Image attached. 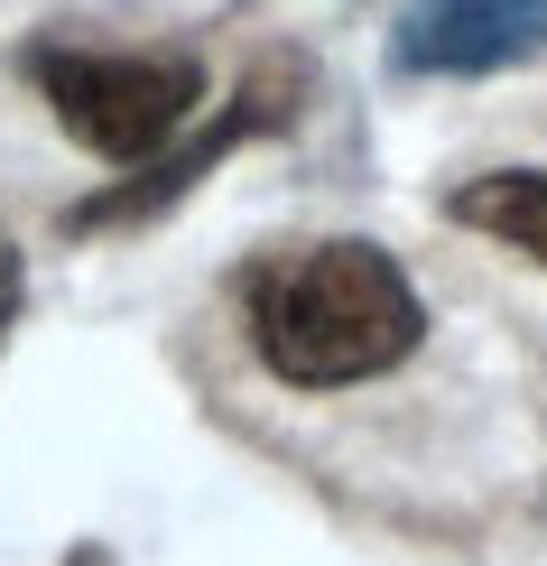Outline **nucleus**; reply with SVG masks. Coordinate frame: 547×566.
<instances>
[{
  "mask_svg": "<svg viewBox=\"0 0 547 566\" xmlns=\"http://www.w3.org/2000/svg\"><path fill=\"white\" fill-rule=\"evenodd\" d=\"M242 325H251V353L270 363V381L353 390L418 353L427 306L380 242H297V251L251 261Z\"/></svg>",
  "mask_w": 547,
  "mask_h": 566,
  "instance_id": "1",
  "label": "nucleus"
},
{
  "mask_svg": "<svg viewBox=\"0 0 547 566\" xmlns=\"http://www.w3.org/2000/svg\"><path fill=\"white\" fill-rule=\"evenodd\" d=\"M547 46V0H418L399 19V75H502Z\"/></svg>",
  "mask_w": 547,
  "mask_h": 566,
  "instance_id": "3",
  "label": "nucleus"
},
{
  "mask_svg": "<svg viewBox=\"0 0 547 566\" xmlns=\"http://www.w3.org/2000/svg\"><path fill=\"white\" fill-rule=\"evenodd\" d=\"M19 297H29V270H19V251L0 242V335L19 325Z\"/></svg>",
  "mask_w": 547,
  "mask_h": 566,
  "instance_id": "6",
  "label": "nucleus"
},
{
  "mask_svg": "<svg viewBox=\"0 0 547 566\" xmlns=\"http://www.w3.org/2000/svg\"><path fill=\"white\" fill-rule=\"evenodd\" d=\"M288 122V103H278V75H251L242 93H232L213 122L186 139V149H168V158H149V168H130V186H103V196H84L75 214H65V232H112V223H139V214H158V205H177L186 186H196L223 149H242L251 130H278Z\"/></svg>",
  "mask_w": 547,
  "mask_h": 566,
  "instance_id": "4",
  "label": "nucleus"
},
{
  "mask_svg": "<svg viewBox=\"0 0 547 566\" xmlns=\"http://www.w3.org/2000/svg\"><path fill=\"white\" fill-rule=\"evenodd\" d=\"M29 75L65 139H84L112 168H149L204 103V65L168 46H29Z\"/></svg>",
  "mask_w": 547,
  "mask_h": 566,
  "instance_id": "2",
  "label": "nucleus"
},
{
  "mask_svg": "<svg viewBox=\"0 0 547 566\" xmlns=\"http://www.w3.org/2000/svg\"><path fill=\"white\" fill-rule=\"evenodd\" d=\"M445 214L492 232V242H511V251H529V261L547 270V168H492V177L455 186Z\"/></svg>",
  "mask_w": 547,
  "mask_h": 566,
  "instance_id": "5",
  "label": "nucleus"
}]
</instances>
